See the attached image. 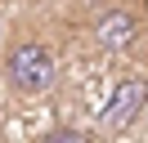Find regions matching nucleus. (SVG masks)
<instances>
[{"label":"nucleus","instance_id":"obj_1","mask_svg":"<svg viewBox=\"0 0 148 143\" xmlns=\"http://www.w3.org/2000/svg\"><path fill=\"white\" fill-rule=\"evenodd\" d=\"M5 76H9L14 89L23 94H40V89L54 85V58L40 40H18L5 58Z\"/></svg>","mask_w":148,"mask_h":143},{"label":"nucleus","instance_id":"obj_2","mask_svg":"<svg viewBox=\"0 0 148 143\" xmlns=\"http://www.w3.org/2000/svg\"><path fill=\"white\" fill-rule=\"evenodd\" d=\"M144 103H148V85L144 80H121L117 89H112V98H108V107H103V116H99V125L103 130H126V125H135L139 121V112H144Z\"/></svg>","mask_w":148,"mask_h":143},{"label":"nucleus","instance_id":"obj_3","mask_svg":"<svg viewBox=\"0 0 148 143\" xmlns=\"http://www.w3.org/2000/svg\"><path fill=\"white\" fill-rule=\"evenodd\" d=\"M94 36H99L103 49H126V45H135L139 22H135L130 9H108V14H99V22H94Z\"/></svg>","mask_w":148,"mask_h":143},{"label":"nucleus","instance_id":"obj_4","mask_svg":"<svg viewBox=\"0 0 148 143\" xmlns=\"http://www.w3.org/2000/svg\"><path fill=\"white\" fill-rule=\"evenodd\" d=\"M40 143H85L81 134H72V130H54V134H45Z\"/></svg>","mask_w":148,"mask_h":143}]
</instances>
